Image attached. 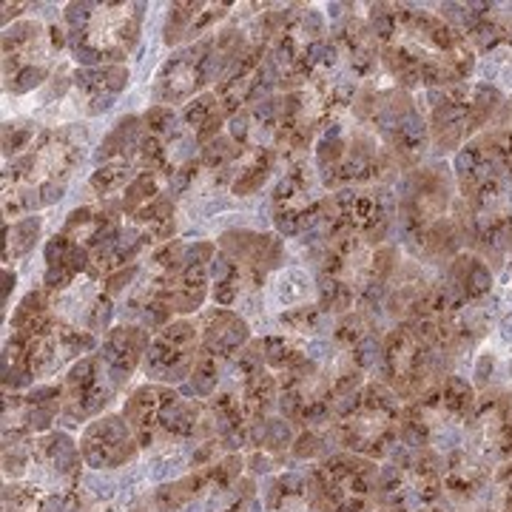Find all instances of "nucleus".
<instances>
[{
	"mask_svg": "<svg viewBox=\"0 0 512 512\" xmlns=\"http://www.w3.org/2000/svg\"><path fill=\"white\" fill-rule=\"evenodd\" d=\"M379 382L404 404L421 399L453 373V356L439 348V319H404L382 342Z\"/></svg>",
	"mask_w": 512,
	"mask_h": 512,
	"instance_id": "1",
	"label": "nucleus"
},
{
	"mask_svg": "<svg viewBox=\"0 0 512 512\" xmlns=\"http://www.w3.org/2000/svg\"><path fill=\"white\" fill-rule=\"evenodd\" d=\"M404 402L384 382H367L356 393L333 402L330 439L339 450L387 461L399 447Z\"/></svg>",
	"mask_w": 512,
	"mask_h": 512,
	"instance_id": "2",
	"label": "nucleus"
},
{
	"mask_svg": "<svg viewBox=\"0 0 512 512\" xmlns=\"http://www.w3.org/2000/svg\"><path fill=\"white\" fill-rule=\"evenodd\" d=\"M476 387L464 376L450 373L421 399L404 404L399 444L407 450H433L447 456L464 447V427L476 407Z\"/></svg>",
	"mask_w": 512,
	"mask_h": 512,
	"instance_id": "3",
	"label": "nucleus"
},
{
	"mask_svg": "<svg viewBox=\"0 0 512 512\" xmlns=\"http://www.w3.org/2000/svg\"><path fill=\"white\" fill-rule=\"evenodd\" d=\"M143 9V3H72L66 23L74 60L86 69L123 60L140 37Z\"/></svg>",
	"mask_w": 512,
	"mask_h": 512,
	"instance_id": "4",
	"label": "nucleus"
},
{
	"mask_svg": "<svg viewBox=\"0 0 512 512\" xmlns=\"http://www.w3.org/2000/svg\"><path fill=\"white\" fill-rule=\"evenodd\" d=\"M379 461L356 453H333L316 461L308 476V493L319 512H376Z\"/></svg>",
	"mask_w": 512,
	"mask_h": 512,
	"instance_id": "5",
	"label": "nucleus"
},
{
	"mask_svg": "<svg viewBox=\"0 0 512 512\" xmlns=\"http://www.w3.org/2000/svg\"><path fill=\"white\" fill-rule=\"evenodd\" d=\"M450 197H453V177L447 165H419L404 174L396 194V220L407 245L416 242L421 231H427L433 222L447 217Z\"/></svg>",
	"mask_w": 512,
	"mask_h": 512,
	"instance_id": "6",
	"label": "nucleus"
},
{
	"mask_svg": "<svg viewBox=\"0 0 512 512\" xmlns=\"http://www.w3.org/2000/svg\"><path fill=\"white\" fill-rule=\"evenodd\" d=\"M464 450L484 464L512 461V390L484 387L464 427Z\"/></svg>",
	"mask_w": 512,
	"mask_h": 512,
	"instance_id": "7",
	"label": "nucleus"
},
{
	"mask_svg": "<svg viewBox=\"0 0 512 512\" xmlns=\"http://www.w3.org/2000/svg\"><path fill=\"white\" fill-rule=\"evenodd\" d=\"M200 353V333L191 322H174L168 328L157 330L143 359V370L154 382L180 384L191 376L194 362Z\"/></svg>",
	"mask_w": 512,
	"mask_h": 512,
	"instance_id": "8",
	"label": "nucleus"
},
{
	"mask_svg": "<svg viewBox=\"0 0 512 512\" xmlns=\"http://www.w3.org/2000/svg\"><path fill=\"white\" fill-rule=\"evenodd\" d=\"M114 393L117 387L109 382L97 353L77 359L63 379V419L80 424V421L103 416Z\"/></svg>",
	"mask_w": 512,
	"mask_h": 512,
	"instance_id": "9",
	"label": "nucleus"
},
{
	"mask_svg": "<svg viewBox=\"0 0 512 512\" xmlns=\"http://www.w3.org/2000/svg\"><path fill=\"white\" fill-rule=\"evenodd\" d=\"M80 453H83V464L94 470V473H103V470H120L131 464L137 453H140V444L137 436L131 430V424L126 416H97L86 424L83 436H80Z\"/></svg>",
	"mask_w": 512,
	"mask_h": 512,
	"instance_id": "10",
	"label": "nucleus"
},
{
	"mask_svg": "<svg viewBox=\"0 0 512 512\" xmlns=\"http://www.w3.org/2000/svg\"><path fill=\"white\" fill-rule=\"evenodd\" d=\"M151 345L148 339V330L134 328V325H126V328H114L106 336L103 348H100V362H103V370L109 376V382L123 390L128 384V379L134 376L137 365L146 359V350Z\"/></svg>",
	"mask_w": 512,
	"mask_h": 512,
	"instance_id": "11",
	"label": "nucleus"
},
{
	"mask_svg": "<svg viewBox=\"0 0 512 512\" xmlns=\"http://www.w3.org/2000/svg\"><path fill=\"white\" fill-rule=\"evenodd\" d=\"M177 396L180 393L171 390L168 384H143V387H137L128 396L126 407H123V416L131 424L140 450L157 447V424H160V416H163L168 402L177 399Z\"/></svg>",
	"mask_w": 512,
	"mask_h": 512,
	"instance_id": "12",
	"label": "nucleus"
},
{
	"mask_svg": "<svg viewBox=\"0 0 512 512\" xmlns=\"http://www.w3.org/2000/svg\"><path fill=\"white\" fill-rule=\"evenodd\" d=\"M251 333H248V322L239 319L237 313L225 311V308H214L202 316L200 330V350L217 356L220 362H231L239 350L248 345Z\"/></svg>",
	"mask_w": 512,
	"mask_h": 512,
	"instance_id": "13",
	"label": "nucleus"
},
{
	"mask_svg": "<svg viewBox=\"0 0 512 512\" xmlns=\"http://www.w3.org/2000/svg\"><path fill=\"white\" fill-rule=\"evenodd\" d=\"M83 271H92V254L83 245H77L63 231L49 239V245H46V276H43L46 291H66L74 282V276L83 274Z\"/></svg>",
	"mask_w": 512,
	"mask_h": 512,
	"instance_id": "14",
	"label": "nucleus"
},
{
	"mask_svg": "<svg viewBox=\"0 0 512 512\" xmlns=\"http://www.w3.org/2000/svg\"><path fill=\"white\" fill-rule=\"evenodd\" d=\"M74 89L83 97L89 114L111 109L117 94L128 86V69L123 66H94V69H80L74 74Z\"/></svg>",
	"mask_w": 512,
	"mask_h": 512,
	"instance_id": "15",
	"label": "nucleus"
},
{
	"mask_svg": "<svg viewBox=\"0 0 512 512\" xmlns=\"http://www.w3.org/2000/svg\"><path fill=\"white\" fill-rule=\"evenodd\" d=\"M444 279L467 299V305L484 299L490 293V288H493V271H490V265L478 254H470V251H461L453 262H447Z\"/></svg>",
	"mask_w": 512,
	"mask_h": 512,
	"instance_id": "16",
	"label": "nucleus"
},
{
	"mask_svg": "<svg viewBox=\"0 0 512 512\" xmlns=\"http://www.w3.org/2000/svg\"><path fill=\"white\" fill-rule=\"evenodd\" d=\"M467 512H512V461H501L487 470Z\"/></svg>",
	"mask_w": 512,
	"mask_h": 512,
	"instance_id": "17",
	"label": "nucleus"
},
{
	"mask_svg": "<svg viewBox=\"0 0 512 512\" xmlns=\"http://www.w3.org/2000/svg\"><path fill=\"white\" fill-rule=\"evenodd\" d=\"M143 120L140 117H123L109 137L100 143V151H97V163H117V160H128L137 157V148H140V140H143Z\"/></svg>",
	"mask_w": 512,
	"mask_h": 512,
	"instance_id": "18",
	"label": "nucleus"
},
{
	"mask_svg": "<svg viewBox=\"0 0 512 512\" xmlns=\"http://www.w3.org/2000/svg\"><path fill=\"white\" fill-rule=\"evenodd\" d=\"M293 439H296L293 421L282 419V416H268L265 421H256L248 430V444L268 456H285V450L293 447Z\"/></svg>",
	"mask_w": 512,
	"mask_h": 512,
	"instance_id": "19",
	"label": "nucleus"
},
{
	"mask_svg": "<svg viewBox=\"0 0 512 512\" xmlns=\"http://www.w3.org/2000/svg\"><path fill=\"white\" fill-rule=\"evenodd\" d=\"M40 217H23L12 228H6V248H3V262H15L20 256H26L37 245L40 237Z\"/></svg>",
	"mask_w": 512,
	"mask_h": 512,
	"instance_id": "20",
	"label": "nucleus"
},
{
	"mask_svg": "<svg viewBox=\"0 0 512 512\" xmlns=\"http://www.w3.org/2000/svg\"><path fill=\"white\" fill-rule=\"evenodd\" d=\"M356 299V288L342 276H322L319 279V308L328 313H350Z\"/></svg>",
	"mask_w": 512,
	"mask_h": 512,
	"instance_id": "21",
	"label": "nucleus"
},
{
	"mask_svg": "<svg viewBox=\"0 0 512 512\" xmlns=\"http://www.w3.org/2000/svg\"><path fill=\"white\" fill-rule=\"evenodd\" d=\"M157 194H160V183H157V174H151V171H140L131 183H128L126 194H123V211L126 214H137V211H143L146 205L157 200Z\"/></svg>",
	"mask_w": 512,
	"mask_h": 512,
	"instance_id": "22",
	"label": "nucleus"
},
{
	"mask_svg": "<svg viewBox=\"0 0 512 512\" xmlns=\"http://www.w3.org/2000/svg\"><path fill=\"white\" fill-rule=\"evenodd\" d=\"M200 9L202 3H174L168 9V20H165V43L168 46H177L180 40L191 37Z\"/></svg>",
	"mask_w": 512,
	"mask_h": 512,
	"instance_id": "23",
	"label": "nucleus"
},
{
	"mask_svg": "<svg viewBox=\"0 0 512 512\" xmlns=\"http://www.w3.org/2000/svg\"><path fill=\"white\" fill-rule=\"evenodd\" d=\"M131 174H134L131 163H128V160H117V163L100 165L92 174L89 185H92L100 197H106V194H114V191H120V188H128V183L134 180Z\"/></svg>",
	"mask_w": 512,
	"mask_h": 512,
	"instance_id": "24",
	"label": "nucleus"
},
{
	"mask_svg": "<svg viewBox=\"0 0 512 512\" xmlns=\"http://www.w3.org/2000/svg\"><path fill=\"white\" fill-rule=\"evenodd\" d=\"M271 168H274V151H265V154H259L256 157V163H251L242 174L237 177V183H234V194L237 197H248V194H256L265 180L271 177Z\"/></svg>",
	"mask_w": 512,
	"mask_h": 512,
	"instance_id": "25",
	"label": "nucleus"
},
{
	"mask_svg": "<svg viewBox=\"0 0 512 512\" xmlns=\"http://www.w3.org/2000/svg\"><path fill=\"white\" fill-rule=\"evenodd\" d=\"M35 126L32 123H6L3 128V154L15 157L23 148H32Z\"/></svg>",
	"mask_w": 512,
	"mask_h": 512,
	"instance_id": "26",
	"label": "nucleus"
},
{
	"mask_svg": "<svg viewBox=\"0 0 512 512\" xmlns=\"http://www.w3.org/2000/svg\"><path fill=\"white\" fill-rule=\"evenodd\" d=\"M217 109H220L217 94H205V97H197V100L183 111V120L188 123V126L194 128V134H197V131L208 123V117H211Z\"/></svg>",
	"mask_w": 512,
	"mask_h": 512,
	"instance_id": "27",
	"label": "nucleus"
},
{
	"mask_svg": "<svg viewBox=\"0 0 512 512\" xmlns=\"http://www.w3.org/2000/svg\"><path fill=\"white\" fill-rule=\"evenodd\" d=\"M237 154H239V148L234 146V140L217 137L214 143H208V146L202 148L200 163L208 165V168H222V165L231 163V160H234Z\"/></svg>",
	"mask_w": 512,
	"mask_h": 512,
	"instance_id": "28",
	"label": "nucleus"
},
{
	"mask_svg": "<svg viewBox=\"0 0 512 512\" xmlns=\"http://www.w3.org/2000/svg\"><path fill=\"white\" fill-rule=\"evenodd\" d=\"M262 350H265V365L274 367V370H282V367L293 359V353H296L282 336H268V339H262Z\"/></svg>",
	"mask_w": 512,
	"mask_h": 512,
	"instance_id": "29",
	"label": "nucleus"
},
{
	"mask_svg": "<svg viewBox=\"0 0 512 512\" xmlns=\"http://www.w3.org/2000/svg\"><path fill=\"white\" fill-rule=\"evenodd\" d=\"M143 123H146L148 134H154V137L171 134L174 131V111L168 106H151L143 117Z\"/></svg>",
	"mask_w": 512,
	"mask_h": 512,
	"instance_id": "30",
	"label": "nucleus"
},
{
	"mask_svg": "<svg viewBox=\"0 0 512 512\" xmlns=\"http://www.w3.org/2000/svg\"><path fill=\"white\" fill-rule=\"evenodd\" d=\"M276 231L282 234V237H296V234H302V211H293L291 205H276Z\"/></svg>",
	"mask_w": 512,
	"mask_h": 512,
	"instance_id": "31",
	"label": "nucleus"
},
{
	"mask_svg": "<svg viewBox=\"0 0 512 512\" xmlns=\"http://www.w3.org/2000/svg\"><path fill=\"white\" fill-rule=\"evenodd\" d=\"M171 308L160 302V299H148L146 305H143V311H140V319H143V325L146 328H168V322H171Z\"/></svg>",
	"mask_w": 512,
	"mask_h": 512,
	"instance_id": "32",
	"label": "nucleus"
},
{
	"mask_svg": "<svg viewBox=\"0 0 512 512\" xmlns=\"http://www.w3.org/2000/svg\"><path fill=\"white\" fill-rule=\"evenodd\" d=\"M282 322L285 325H291L293 330H299V333H305L308 328H316L319 325V311L316 308H293L282 316Z\"/></svg>",
	"mask_w": 512,
	"mask_h": 512,
	"instance_id": "33",
	"label": "nucleus"
},
{
	"mask_svg": "<svg viewBox=\"0 0 512 512\" xmlns=\"http://www.w3.org/2000/svg\"><path fill=\"white\" fill-rule=\"evenodd\" d=\"M111 319V302L109 296H100L97 302H94V308H89V333H97V330H103L109 325Z\"/></svg>",
	"mask_w": 512,
	"mask_h": 512,
	"instance_id": "34",
	"label": "nucleus"
},
{
	"mask_svg": "<svg viewBox=\"0 0 512 512\" xmlns=\"http://www.w3.org/2000/svg\"><path fill=\"white\" fill-rule=\"evenodd\" d=\"M197 165H200L197 160H188L180 171H174V174H171V180H168V188H171L174 194H183L185 188H188V183L197 177Z\"/></svg>",
	"mask_w": 512,
	"mask_h": 512,
	"instance_id": "35",
	"label": "nucleus"
},
{
	"mask_svg": "<svg viewBox=\"0 0 512 512\" xmlns=\"http://www.w3.org/2000/svg\"><path fill=\"white\" fill-rule=\"evenodd\" d=\"M137 274V265H128V268H120L117 274L106 276V293H120L126 291L128 285H131V279Z\"/></svg>",
	"mask_w": 512,
	"mask_h": 512,
	"instance_id": "36",
	"label": "nucleus"
},
{
	"mask_svg": "<svg viewBox=\"0 0 512 512\" xmlns=\"http://www.w3.org/2000/svg\"><path fill=\"white\" fill-rule=\"evenodd\" d=\"M245 464L251 467V473H254V476H262V473H271V467H274V461H271V456H268V453H262V450H254V453H251V458H248Z\"/></svg>",
	"mask_w": 512,
	"mask_h": 512,
	"instance_id": "37",
	"label": "nucleus"
},
{
	"mask_svg": "<svg viewBox=\"0 0 512 512\" xmlns=\"http://www.w3.org/2000/svg\"><path fill=\"white\" fill-rule=\"evenodd\" d=\"M248 111H242V114H234V120H231V137L237 140V143H245L248 140Z\"/></svg>",
	"mask_w": 512,
	"mask_h": 512,
	"instance_id": "38",
	"label": "nucleus"
},
{
	"mask_svg": "<svg viewBox=\"0 0 512 512\" xmlns=\"http://www.w3.org/2000/svg\"><path fill=\"white\" fill-rule=\"evenodd\" d=\"M9 291H15V274L3 271V305H9Z\"/></svg>",
	"mask_w": 512,
	"mask_h": 512,
	"instance_id": "39",
	"label": "nucleus"
}]
</instances>
